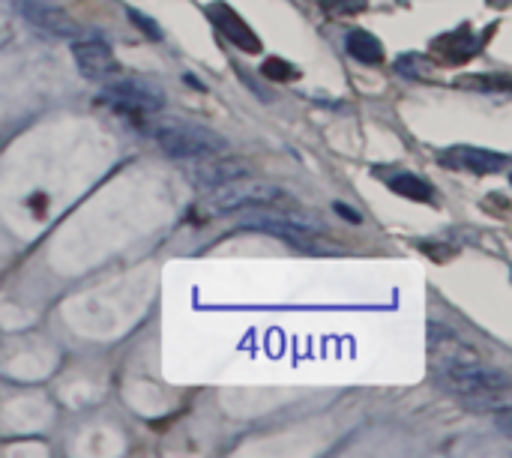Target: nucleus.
I'll list each match as a JSON object with an SVG mask.
<instances>
[{
	"label": "nucleus",
	"mask_w": 512,
	"mask_h": 458,
	"mask_svg": "<svg viewBox=\"0 0 512 458\" xmlns=\"http://www.w3.org/2000/svg\"><path fill=\"white\" fill-rule=\"evenodd\" d=\"M150 138L171 159L216 156V153L228 150V141L219 132L195 126V123H159V126H153Z\"/></svg>",
	"instance_id": "obj_1"
},
{
	"label": "nucleus",
	"mask_w": 512,
	"mask_h": 458,
	"mask_svg": "<svg viewBox=\"0 0 512 458\" xmlns=\"http://www.w3.org/2000/svg\"><path fill=\"white\" fill-rule=\"evenodd\" d=\"M435 378H438V384L444 390L456 393L459 399L477 396V393H489V390H510V375L504 369L483 366L480 360L438 366V375Z\"/></svg>",
	"instance_id": "obj_2"
},
{
	"label": "nucleus",
	"mask_w": 512,
	"mask_h": 458,
	"mask_svg": "<svg viewBox=\"0 0 512 458\" xmlns=\"http://www.w3.org/2000/svg\"><path fill=\"white\" fill-rule=\"evenodd\" d=\"M279 198H285V192L273 183H261V180H231L225 186H216V192L210 195V210L213 213H231L240 207H264V204H276Z\"/></svg>",
	"instance_id": "obj_3"
},
{
	"label": "nucleus",
	"mask_w": 512,
	"mask_h": 458,
	"mask_svg": "<svg viewBox=\"0 0 512 458\" xmlns=\"http://www.w3.org/2000/svg\"><path fill=\"white\" fill-rule=\"evenodd\" d=\"M102 102L114 105V108H123V111H138V114H150V111H159L165 108V93L159 84L153 81H144V78H123V81H114L102 90L99 96Z\"/></svg>",
	"instance_id": "obj_4"
},
{
	"label": "nucleus",
	"mask_w": 512,
	"mask_h": 458,
	"mask_svg": "<svg viewBox=\"0 0 512 458\" xmlns=\"http://www.w3.org/2000/svg\"><path fill=\"white\" fill-rule=\"evenodd\" d=\"M18 12L27 24H33L36 30L48 33V36H60V39H72L81 33L78 21L72 15H66L60 6L48 3V0H18Z\"/></svg>",
	"instance_id": "obj_5"
},
{
	"label": "nucleus",
	"mask_w": 512,
	"mask_h": 458,
	"mask_svg": "<svg viewBox=\"0 0 512 458\" xmlns=\"http://www.w3.org/2000/svg\"><path fill=\"white\" fill-rule=\"evenodd\" d=\"M72 57H75V66L84 78L90 81H99V78H108L120 69L114 51L99 42V39H84V42H75L72 45Z\"/></svg>",
	"instance_id": "obj_6"
},
{
	"label": "nucleus",
	"mask_w": 512,
	"mask_h": 458,
	"mask_svg": "<svg viewBox=\"0 0 512 458\" xmlns=\"http://www.w3.org/2000/svg\"><path fill=\"white\" fill-rule=\"evenodd\" d=\"M207 15H210V21L222 30V36L225 39H231L237 48H243V51H252V54H258L261 51V39H258V33L234 12V6H228V3H222V0H216V3H210V9H207Z\"/></svg>",
	"instance_id": "obj_7"
},
{
	"label": "nucleus",
	"mask_w": 512,
	"mask_h": 458,
	"mask_svg": "<svg viewBox=\"0 0 512 458\" xmlns=\"http://www.w3.org/2000/svg\"><path fill=\"white\" fill-rule=\"evenodd\" d=\"M240 177H249V165L240 162V159H231V156H219L213 162H201L195 168V183L198 186H207V189H216V186H225L231 180H240Z\"/></svg>",
	"instance_id": "obj_8"
},
{
	"label": "nucleus",
	"mask_w": 512,
	"mask_h": 458,
	"mask_svg": "<svg viewBox=\"0 0 512 458\" xmlns=\"http://www.w3.org/2000/svg\"><path fill=\"white\" fill-rule=\"evenodd\" d=\"M450 159L474 174H495L501 168H507V156L495 153V150H483V147H453Z\"/></svg>",
	"instance_id": "obj_9"
},
{
	"label": "nucleus",
	"mask_w": 512,
	"mask_h": 458,
	"mask_svg": "<svg viewBox=\"0 0 512 458\" xmlns=\"http://www.w3.org/2000/svg\"><path fill=\"white\" fill-rule=\"evenodd\" d=\"M348 54L354 57V60H360V63H381L384 60V45L372 36V33H366V30H351L348 33Z\"/></svg>",
	"instance_id": "obj_10"
},
{
	"label": "nucleus",
	"mask_w": 512,
	"mask_h": 458,
	"mask_svg": "<svg viewBox=\"0 0 512 458\" xmlns=\"http://www.w3.org/2000/svg\"><path fill=\"white\" fill-rule=\"evenodd\" d=\"M387 186H390L393 192L411 198V201H432V195H435L432 183H426V180L417 177V174H396V177L387 180Z\"/></svg>",
	"instance_id": "obj_11"
},
{
	"label": "nucleus",
	"mask_w": 512,
	"mask_h": 458,
	"mask_svg": "<svg viewBox=\"0 0 512 458\" xmlns=\"http://www.w3.org/2000/svg\"><path fill=\"white\" fill-rule=\"evenodd\" d=\"M435 45L444 48L450 60H468V57L480 48V39H474L471 33L459 30V33H450L447 39H438Z\"/></svg>",
	"instance_id": "obj_12"
},
{
	"label": "nucleus",
	"mask_w": 512,
	"mask_h": 458,
	"mask_svg": "<svg viewBox=\"0 0 512 458\" xmlns=\"http://www.w3.org/2000/svg\"><path fill=\"white\" fill-rule=\"evenodd\" d=\"M261 72H264L270 81H279V84H288V81L300 78V69H297L294 63H288L285 57H270V60L261 66Z\"/></svg>",
	"instance_id": "obj_13"
},
{
	"label": "nucleus",
	"mask_w": 512,
	"mask_h": 458,
	"mask_svg": "<svg viewBox=\"0 0 512 458\" xmlns=\"http://www.w3.org/2000/svg\"><path fill=\"white\" fill-rule=\"evenodd\" d=\"M129 21H132V24H138V27L144 30V36H150V39H162V30H159V24H156L153 18H147L144 12H138V9H129Z\"/></svg>",
	"instance_id": "obj_14"
},
{
	"label": "nucleus",
	"mask_w": 512,
	"mask_h": 458,
	"mask_svg": "<svg viewBox=\"0 0 512 458\" xmlns=\"http://www.w3.org/2000/svg\"><path fill=\"white\" fill-rule=\"evenodd\" d=\"M336 213H339V216H348L351 222H360V216H357L354 210H348L345 204H336Z\"/></svg>",
	"instance_id": "obj_15"
}]
</instances>
